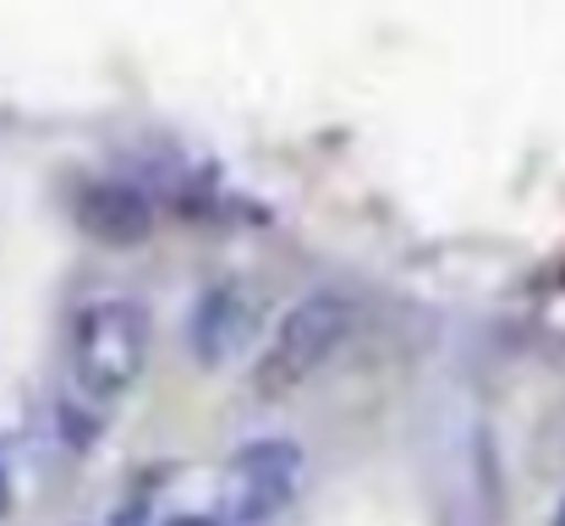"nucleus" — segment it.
Wrapping results in <instances>:
<instances>
[{
	"mask_svg": "<svg viewBox=\"0 0 565 526\" xmlns=\"http://www.w3.org/2000/svg\"><path fill=\"white\" fill-rule=\"evenodd\" d=\"M154 351V324L138 297H94L72 319V378L94 406H116L132 395Z\"/></svg>",
	"mask_w": 565,
	"mask_h": 526,
	"instance_id": "nucleus-1",
	"label": "nucleus"
},
{
	"mask_svg": "<svg viewBox=\"0 0 565 526\" xmlns=\"http://www.w3.org/2000/svg\"><path fill=\"white\" fill-rule=\"evenodd\" d=\"M352 330H358V302H352L347 291L319 286V291L297 297L291 313L275 324L269 346L258 351V362H253V389H258V400H286V395H297L335 351L352 341Z\"/></svg>",
	"mask_w": 565,
	"mask_h": 526,
	"instance_id": "nucleus-2",
	"label": "nucleus"
},
{
	"mask_svg": "<svg viewBox=\"0 0 565 526\" xmlns=\"http://www.w3.org/2000/svg\"><path fill=\"white\" fill-rule=\"evenodd\" d=\"M297 489H302V444L286 433L247 439L225 455L220 516L231 526H264L297 500Z\"/></svg>",
	"mask_w": 565,
	"mask_h": 526,
	"instance_id": "nucleus-3",
	"label": "nucleus"
},
{
	"mask_svg": "<svg viewBox=\"0 0 565 526\" xmlns=\"http://www.w3.org/2000/svg\"><path fill=\"white\" fill-rule=\"evenodd\" d=\"M72 219H77V230H83L88 241L116 247V253L143 247V241L154 236V225H160L154 197H149L138 181H127V175H88V181H77V192H72Z\"/></svg>",
	"mask_w": 565,
	"mask_h": 526,
	"instance_id": "nucleus-4",
	"label": "nucleus"
},
{
	"mask_svg": "<svg viewBox=\"0 0 565 526\" xmlns=\"http://www.w3.org/2000/svg\"><path fill=\"white\" fill-rule=\"evenodd\" d=\"M253 330H258V308H253V297H247L242 286L220 280V286L198 291V302H192V313H188L192 362H198V367L231 362L236 351L253 341Z\"/></svg>",
	"mask_w": 565,
	"mask_h": 526,
	"instance_id": "nucleus-5",
	"label": "nucleus"
},
{
	"mask_svg": "<svg viewBox=\"0 0 565 526\" xmlns=\"http://www.w3.org/2000/svg\"><path fill=\"white\" fill-rule=\"evenodd\" d=\"M110 526H149V505H143V500H132V505H121V511L110 516Z\"/></svg>",
	"mask_w": 565,
	"mask_h": 526,
	"instance_id": "nucleus-6",
	"label": "nucleus"
},
{
	"mask_svg": "<svg viewBox=\"0 0 565 526\" xmlns=\"http://www.w3.org/2000/svg\"><path fill=\"white\" fill-rule=\"evenodd\" d=\"M11 505V483H6V472H0V511Z\"/></svg>",
	"mask_w": 565,
	"mask_h": 526,
	"instance_id": "nucleus-7",
	"label": "nucleus"
},
{
	"mask_svg": "<svg viewBox=\"0 0 565 526\" xmlns=\"http://www.w3.org/2000/svg\"><path fill=\"white\" fill-rule=\"evenodd\" d=\"M550 526H565V505H561V516H555V522H550Z\"/></svg>",
	"mask_w": 565,
	"mask_h": 526,
	"instance_id": "nucleus-8",
	"label": "nucleus"
}]
</instances>
